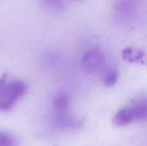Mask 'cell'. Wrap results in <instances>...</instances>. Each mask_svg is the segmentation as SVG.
I'll list each match as a JSON object with an SVG mask.
<instances>
[{
	"mask_svg": "<svg viewBox=\"0 0 147 146\" xmlns=\"http://www.w3.org/2000/svg\"><path fill=\"white\" fill-rule=\"evenodd\" d=\"M27 84L19 80H9L7 75L0 78V112L12 108L27 92Z\"/></svg>",
	"mask_w": 147,
	"mask_h": 146,
	"instance_id": "obj_1",
	"label": "cell"
},
{
	"mask_svg": "<svg viewBox=\"0 0 147 146\" xmlns=\"http://www.w3.org/2000/svg\"><path fill=\"white\" fill-rule=\"evenodd\" d=\"M147 120V100H141L123 107L114 116L113 121L119 126H126L134 122Z\"/></svg>",
	"mask_w": 147,
	"mask_h": 146,
	"instance_id": "obj_2",
	"label": "cell"
},
{
	"mask_svg": "<svg viewBox=\"0 0 147 146\" xmlns=\"http://www.w3.org/2000/svg\"><path fill=\"white\" fill-rule=\"evenodd\" d=\"M105 55L103 52L97 48L91 49L86 52L83 57L81 65L86 73H96L104 66Z\"/></svg>",
	"mask_w": 147,
	"mask_h": 146,
	"instance_id": "obj_3",
	"label": "cell"
},
{
	"mask_svg": "<svg viewBox=\"0 0 147 146\" xmlns=\"http://www.w3.org/2000/svg\"><path fill=\"white\" fill-rule=\"evenodd\" d=\"M53 124L58 129H73L80 127L83 125V121L75 117L67 111L55 112Z\"/></svg>",
	"mask_w": 147,
	"mask_h": 146,
	"instance_id": "obj_4",
	"label": "cell"
},
{
	"mask_svg": "<svg viewBox=\"0 0 147 146\" xmlns=\"http://www.w3.org/2000/svg\"><path fill=\"white\" fill-rule=\"evenodd\" d=\"M144 52L142 50L135 47H126L122 52L123 58L129 62H144Z\"/></svg>",
	"mask_w": 147,
	"mask_h": 146,
	"instance_id": "obj_5",
	"label": "cell"
},
{
	"mask_svg": "<svg viewBox=\"0 0 147 146\" xmlns=\"http://www.w3.org/2000/svg\"><path fill=\"white\" fill-rule=\"evenodd\" d=\"M136 0H119L116 5V10L120 17H128L133 12Z\"/></svg>",
	"mask_w": 147,
	"mask_h": 146,
	"instance_id": "obj_6",
	"label": "cell"
},
{
	"mask_svg": "<svg viewBox=\"0 0 147 146\" xmlns=\"http://www.w3.org/2000/svg\"><path fill=\"white\" fill-rule=\"evenodd\" d=\"M70 100L69 97L65 94H60L55 97L53 100V107L55 112L67 111Z\"/></svg>",
	"mask_w": 147,
	"mask_h": 146,
	"instance_id": "obj_7",
	"label": "cell"
},
{
	"mask_svg": "<svg viewBox=\"0 0 147 146\" xmlns=\"http://www.w3.org/2000/svg\"><path fill=\"white\" fill-rule=\"evenodd\" d=\"M119 72L116 69H110L104 74L103 82L105 85L107 87H112L119 80Z\"/></svg>",
	"mask_w": 147,
	"mask_h": 146,
	"instance_id": "obj_8",
	"label": "cell"
},
{
	"mask_svg": "<svg viewBox=\"0 0 147 146\" xmlns=\"http://www.w3.org/2000/svg\"><path fill=\"white\" fill-rule=\"evenodd\" d=\"M0 146H18V143L12 135L0 131Z\"/></svg>",
	"mask_w": 147,
	"mask_h": 146,
	"instance_id": "obj_9",
	"label": "cell"
},
{
	"mask_svg": "<svg viewBox=\"0 0 147 146\" xmlns=\"http://www.w3.org/2000/svg\"><path fill=\"white\" fill-rule=\"evenodd\" d=\"M46 6L55 10L60 9L63 7V0H43Z\"/></svg>",
	"mask_w": 147,
	"mask_h": 146,
	"instance_id": "obj_10",
	"label": "cell"
}]
</instances>
